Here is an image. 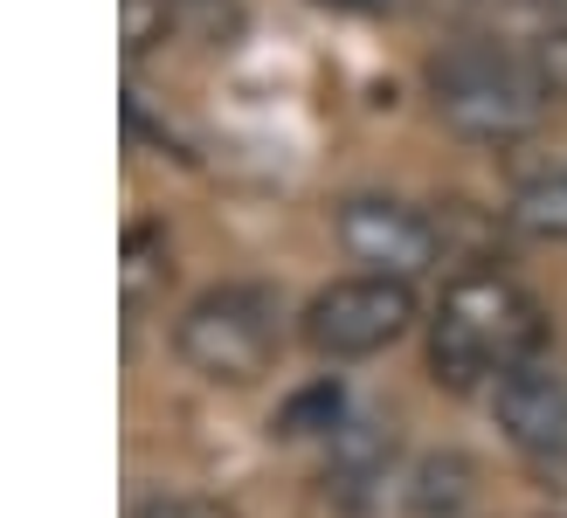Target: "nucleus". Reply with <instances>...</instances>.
Returning <instances> with one entry per match:
<instances>
[{
	"label": "nucleus",
	"mask_w": 567,
	"mask_h": 518,
	"mask_svg": "<svg viewBox=\"0 0 567 518\" xmlns=\"http://www.w3.org/2000/svg\"><path fill=\"white\" fill-rule=\"evenodd\" d=\"M547 345V311L533 304L526 283H513L505 270H457L436 298L430 319V373L436 387L471 394L498 381L505 366L540 360Z\"/></svg>",
	"instance_id": "1"
},
{
	"label": "nucleus",
	"mask_w": 567,
	"mask_h": 518,
	"mask_svg": "<svg viewBox=\"0 0 567 518\" xmlns=\"http://www.w3.org/2000/svg\"><path fill=\"white\" fill-rule=\"evenodd\" d=\"M430 104L436 118L477 138V146H513V138H533L547 118V83L533 76L526 49H492V42H457L430 63Z\"/></svg>",
	"instance_id": "2"
},
{
	"label": "nucleus",
	"mask_w": 567,
	"mask_h": 518,
	"mask_svg": "<svg viewBox=\"0 0 567 518\" xmlns=\"http://www.w3.org/2000/svg\"><path fill=\"white\" fill-rule=\"evenodd\" d=\"M284 304L270 283H215L174 319V353L215 387H249L277 366Z\"/></svg>",
	"instance_id": "3"
},
{
	"label": "nucleus",
	"mask_w": 567,
	"mask_h": 518,
	"mask_svg": "<svg viewBox=\"0 0 567 518\" xmlns=\"http://www.w3.org/2000/svg\"><path fill=\"white\" fill-rule=\"evenodd\" d=\"M305 345L319 360H374L388 345H402L415 332V277H388V270H360L326 283L298 319Z\"/></svg>",
	"instance_id": "4"
},
{
	"label": "nucleus",
	"mask_w": 567,
	"mask_h": 518,
	"mask_svg": "<svg viewBox=\"0 0 567 518\" xmlns=\"http://www.w3.org/2000/svg\"><path fill=\"white\" fill-rule=\"evenodd\" d=\"M339 242H347L353 263L367 270H388V277H422L436 263V249H443V228L409 208V200H394V194H353V200H339Z\"/></svg>",
	"instance_id": "5"
},
{
	"label": "nucleus",
	"mask_w": 567,
	"mask_h": 518,
	"mask_svg": "<svg viewBox=\"0 0 567 518\" xmlns=\"http://www.w3.org/2000/svg\"><path fill=\"white\" fill-rule=\"evenodd\" d=\"M492 422L533 464L567 456V373L554 360H519L492 381Z\"/></svg>",
	"instance_id": "6"
},
{
	"label": "nucleus",
	"mask_w": 567,
	"mask_h": 518,
	"mask_svg": "<svg viewBox=\"0 0 567 518\" xmlns=\"http://www.w3.org/2000/svg\"><path fill=\"white\" fill-rule=\"evenodd\" d=\"M332 464H326V491L347 498V505H367L388 484V456H394V436H381L374 422H347L339 436H326Z\"/></svg>",
	"instance_id": "7"
},
{
	"label": "nucleus",
	"mask_w": 567,
	"mask_h": 518,
	"mask_svg": "<svg viewBox=\"0 0 567 518\" xmlns=\"http://www.w3.org/2000/svg\"><path fill=\"white\" fill-rule=\"evenodd\" d=\"M477 498V464L464 449H430L409 470V518H464Z\"/></svg>",
	"instance_id": "8"
},
{
	"label": "nucleus",
	"mask_w": 567,
	"mask_h": 518,
	"mask_svg": "<svg viewBox=\"0 0 567 518\" xmlns=\"http://www.w3.org/2000/svg\"><path fill=\"white\" fill-rule=\"evenodd\" d=\"M166 283H174V242H166L159 221H132L125 242H118V298L125 311L138 319L146 304L166 298Z\"/></svg>",
	"instance_id": "9"
},
{
	"label": "nucleus",
	"mask_w": 567,
	"mask_h": 518,
	"mask_svg": "<svg viewBox=\"0 0 567 518\" xmlns=\"http://www.w3.org/2000/svg\"><path fill=\"white\" fill-rule=\"evenodd\" d=\"M505 221L533 242H567V159L526 173L513 187V200H505Z\"/></svg>",
	"instance_id": "10"
},
{
	"label": "nucleus",
	"mask_w": 567,
	"mask_h": 518,
	"mask_svg": "<svg viewBox=\"0 0 567 518\" xmlns=\"http://www.w3.org/2000/svg\"><path fill=\"white\" fill-rule=\"evenodd\" d=\"M339 428H347V394H339V381H311L270 415L277 443H319V436H339Z\"/></svg>",
	"instance_id": "11"
},
{
	"label": "nucleus",
	"mask_w": 567,
	"mask_h": 518,
	"mask_svg": "<svg viewBox=\"0 0 567 518\" xmlns=\"http://www.w3.org/2000/svg\"><path fill=\"white\" fill-rule=\"evenodd\" d=\"M526 63H533V76L547 83V97L567 104V21H547L540 35L526 42Z\"/></svg>",
	"instance_id": "12"
},
{
	"label": "nucleus",
	"mask_w": 567,
	"mask_h": 518,
	"mask_svg": "<svg viewBox=\"0 0 567 518\" xmlns=\"http://www.w3.org/2000/svg\"><path fill=\"white\" fill-rule=\"evenodd\" d=\"M132 518H236V511L208 491H153V498L132 505Z\"/></svg>",
	"instance_id": "13"
},
{
	"label": "nucleus",
	"mask_w": 567,
	"mask_h": 518,
	"mask_svg": "<svg viewBox=\"0 0 567 518\" xmlns=\"http://www.w3.org/2000/svg\"><path fill=\"white\" fill-rule=\"evenodd\" d=\"M319 8H339V14H388L394 0H319Z\"/></svg>",
	"instance_id": "14"
},
{
	"label": "nucleus",
	"mask_w": 567,
	"mask_h": 518,
	"mask_svg": "<svg viewBox=\"0 0 567 518\" xmlns=\"http://www.w3.org/2000/svg\"><path fill=\"white\" fill-rule=\"evenodd\" d=\"M513 8H526V14H547V21H567V0H513Z\"/></svg>",
	"instance_id": "15"
}]
</instances>
